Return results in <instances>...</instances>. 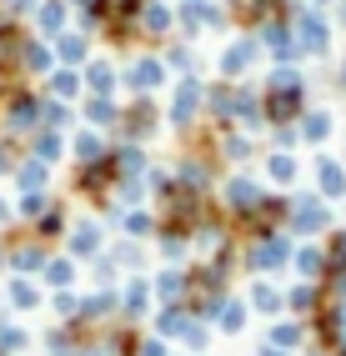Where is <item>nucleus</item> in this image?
<instances>
[{
    "label": "nucleus",
    "mask_w": 346,
    "mask_h": 356,
    "mask_svg": "<svg viewBox=\"0 0 346 356\" xmlns=\"http://www.w3.org/2000/svg\"><path fill=\"white\" fill-rule=\"evenodd\" d=\"M251 306H256V312H266V316H276V312H286V291L271 286V281L261 276L256 286H251Z\"/></svg>",
    "instance_id": "obj_18"
},
{
    "label": "nucleus",
    "mask_w": 346,
    "mask_h": 356,
    "mask_svg": "<svg viewBox=\"0 0 346 356\" xmlns=\"http://www.w3.org/2000/svg\"><path fill=\"white\" fill-rule=\"evenodd\" d=\"M151 291L160 296V301H166V306H186V271H160L156 281H151Z\"/></svg>",
    "instance_id": "obj_13"
},
{
    "label": "nucleus",
    "mask_w": 346,
    "mask_h": 356,
    "mask_svg": "<svg viewBox=\"0 0 346 356\" xmlns=\"http://www.w3.org/2000/svg\"><path fill=\"white\" fill-rule=\"evenodd\" d=\"M306 341V326L296 321V316H281L271 326V346H281V351H291V346H302Z\"/></svg>",
    "instance_id": "obj_20"
},
{
    "label": "nucleus",
    "mask_w": 346,
    "mask_h": 356,
    "mask_svg": "<svg viewBox=\"0 0 346 356\" xmlns=\"http://www.w3.org/2000/svg\"><path fill=\"white\" fill-rule=\"evenodd\" d=\"M296 171H302V165H296V156H291V151H271V156H266V176H271L276 186H291V181H296Z\"/></svg>",
    "instance_id": "obj_22"
},
{
    "label": "nucleus",
    "mask_w": 346,
    "mask_h": 356,
    "mask_svg": "<svg viewBox=\"0 0 346 356\" xmlns=\"http://www.w3.org/2000/svg\"><path fill=\"white\" fill-rule=\"evenodd\" d=\"M56 312H60V316H76V312H81L76 291H56Z\"/></svg>",
    "instance_id": "obj_44"
},
{
    "label": "nucleus",
    "mask_w": 346,
    "mask_h": 356,
    "mask_svg": "<svg viewBox=\"0 0 346 356\" xmlns=\"http://www.w3.org/2000/svg\"><path fill=\"white\" fill-rule=\"evenodd\" d=\"M45 206H51V201H45L40 191H31L26 201H20V216H45Z\"/></svg>",
    "instance_id": "obj_42"
},
{
    "label": "nucleus",
    "mask_w": 346,
    "mask_h": 356,
    "mask_svg": "<svg viewBox=\"0 0 346 356\" xmlns=\"http://www.w3.org/2000/svg\"><path fill=\"white\" fill-rule=\"evenodd\" d=\"M76 156L90 165V161H106V146H101V136L96 131H85V136H76Z\"/></svg>",
    "instance_id": "obj_33"
},
{
    "label": "nucleus",
    "mask_w": 346,
    "mask_h": 356,
    "mask_svg": "<svg viewBox=\"0 0 346 356\" xmlns=\"http://www.w3.org/2000/svg\"><path fill=\"white\" fill-rule=\"evenodd\" d=\"M65 246H71V256H96L101 251V226L96 221H76L71 236H65Z\"/></svg>",
    "instance_id": "obj_14"
},
{
    "label": "nucleus",
    "mask_w": 346,
    "mask_h": 356,
    "mask_svg": "<svg viewBox=\"0 0 346 356\" xmlns=\"http://www.w3.org/2000/svg\"><path fill=\"white\" fill-rule=\"evenodd\" d=\"M10 301L20 306V312H35V306H40V291L31 286V281H15V286H10Z\"/></svg>",
    "instance_id": "obj_34"
},
{
    "label": "nucleus",
    "mask_w": 346,
    "mask_h": 356,
    "mask_svg": "<svg viewBox=\"0 0 346 356\" xmlns=\"http://www.w3.org/2000/svg\"><path fill=\"white\" fill-rule=\"evenodd\" d=\"M135 356H166V341H160V337H151V341H141V346H135Z\"/></svg>",
    "instance_id": "obj_47"
},
{
    "label": "nucleus",
    "mask_w": 346,
    "mask_h": 356,
    "mask_svg": "<svg viewBox=\"0 0 346 356\" xmlns=\"http://www.w3.org/2000/svg\"><path fill=\"white\" fill-rule=\"evenodd\" d=\"M291 146H296V131L281 126V131H276V151H291Z\"/></svg>",
    "instance_id": "obj_48"
},
{
    "label": "nucleus",
    "mask_w": 346,
    "mask_h": 356,
    "mask_svg": "<svg viewBox=\"0 0 346 356\" xmlns=\"http://www.w3.org/2000/svg\"><path fill=\"white\" fill-rule=\"evenodd\" d=\"M191 321H196L191 306H166V312H160V321H156V331H160V337H186Z\"/></svg>",
    "instance_id": "obj_23"
},
{
    "label": "nucleus",
    "mask_w": 346,
    "mask_h": 356,
    "mask_svg": "<svg viewBox=\"0 0 346 356\" xmlns=\"http://www.w3.org/2000/svg\"><path fill=\"white\" fill-rule=\"evenodd\" d=\"M60 60H71V65L85 60V40L81 35H60Z\"/></svg>",
    "instance_id": "obj_38"
},
{
    "label": "nucleus",
    "mask_w": 346,
    "mask_h": 356,
    "mask_svg": "<svg viewBox=\"0 0 346 356\" xmlns=\"http://www.w3.org/2000/svg\"><path fill=\"white\" fill-rule=\"evenodd\" d=\"M261 45H271V56H276V60H291V56H296V35L281 26V20H266Z\"/></svg>",
    "instance_id": "obj_17"
},
{
    "label": "nucleus",
    "mask_w": 346,
    "mask_h": 356,
    "mask_svg": "<svg viewBox=\"0 0 346 356\" xmlns=\"http://www.w3.org/2000/svg\"><path fill=\"white\" fill-rule=\"evenodd\" d=\"M121 226H126L131 241H141V236H156V216H151V211H126Z\"/></svg>",
    "instance_id": "obj_29"
},
{
    "label": "nucleus",
    "mask_w": 346,
    "mask_h": 356,
    "mask_svg": "<svg viewBox=\"0 0 346 356\" xmlns=\"http://www.w3.org/2000/svg\"><path fill=\"white\" fill-rule=\"evenodd\" d=\"M291 236H281V231H271V236H256L251 241V251H246V261L256 271H281V266H291Z\"/></svg>",
    "instance_id": "obj_2"
},
{
    "label": "nucleus",
    "mask_w": 346,
    "mask_h": 356,
    "mask_svg": "<svg viewBox=\"0 0 346 356\" xmlns=\"http://www.w3.org/2000/svg\"><path fill=\"white\" fill-rule=\"evenodd\" d=\"M35 156H40V161H56V156H60V140H56V131H51V136H35Z\"/></svg>",
    "instance_id": "obj_39"
},
{
    "label": "nucleus",
    "mask_w": 346,
    "mask_h": 356,
    "mask_svg": "<svg viewBox=\"0 0 346 356\" xmlns=\"http://www.w3.org/2000/svg\"><path fill=\"white\" fill-rule=\"evenodd\" d=\"M40 231H45V236L65 231V211H45V216H40Z\"/></svg>",
    "instance_id": "obj_45"
},
{
    "label": "nucleus",
    "mask_w": 346,
    "mask_h": 356,
    "mask_svg": "<svg viewBox=\"0 0 346 356\" xmlns=\"http://www.w3.org/2000/svg\"><path fill=\"white\" fill-rule=\"evenodd\" d=\"M40 121V101L35 96H15L10 101V131H35Z\"/></svg>",
    "instance_id": "obj_19"
},
{
    "label": "nucleus",
    "mask_w": 346,
    "mask_h": 356,
    "mask_svg": "<svg viewBox=\"0 0 346 356\" xmlns=\"http://www.w3.org/2000/svg\"><path fill=\"white\" fill-rule=\"evenodd\" d=\"M291 266L302 271L306 281H321V276H327V251H321V246H296L291 251Z\"/></svg>",
    "instance_id": "obj_15"
},
{
    "label": "nucleus",
    "mask_w": 346,
    "mask_h": 356,
    "mask_svg": "<svg viewBox=\"0 0 346 356\" xmlns=\"http://www.w3.org/2000/svg\"><path fill=\"white\" fill-rule=\"evenodd\" d=\"M85 115H90V126H96V131H106V126L121 121V111H115V101H110V96H90Z\"/></svg>",
    "instance_id": "obj_26"
},
{
    "label": "nucleus",
    "mask_w": 346,
    "mask_h": 356,
    "mask_svg": "<svg viewBox=\"0 0 346 356\" xmlns=\"http://www.w3.org/2000/svg\"><path fill=\"white\" fill-rule=\"evenodd\" d=\"M45 176H51V165H45V161H26V165H20V171H15V181H20V191H40V186H45Z\"/></svg>",
    "instance_id": "obj_28"
},
{
    "label": "nucleus",
    "mask_w": 346,
    "mask_h": 356,
    "mask_svg": "<svg viewBox=\"0 0 346 356\" xmlns=\"http://www.w3.org/2000/svg\"><path fill=\"white\" fill-rule=\"evenodd\" d=\"M201 101H206V86H201L196 76H186V81L176 86V101H171V126H176V131H186V126L196 121Z\"/></svg>",
    "instance_id": "obj_5"
},
{
    "label": "nucleus",
    "mask_w": 346,
    "mask_h": 356,
    "mask_svg": "<svg viewBox=\"0 0 346 356\" xmlns=\"http://www.w3.org/2000/svg\"><path fill=\"white\" fill-rule=\"evenodd\" d=\"M45 281H51L56 291H71V286H76V261H71V256L45 261Z\"/></svg>",
    "instance_id": "obj_25"
},
{
    "label": "nucleus",
    "mask_w": 346,
    "mask_h": 356,
    "mask_svg": "<svg viewBox=\"0 0 346 356\" xmlns=\"http://www.w3.org/2000/svg\"><path fill=\"white\" fill-rule=\"evenodd\" d=\"M15 346H26V331H15L6 321V326H0V351H15Z\"/></svg>",
    "instance_id": "obj_41"
},
{
    "label": "nucleus",
    "mask_w": 346,
    "mask_h": 356,
    "mask_svg": "<svg viewBox=\"0 0 346 356\" xmlns=\"http://www.w3.org/2000/svg\"><path fill=\"white\" fill-rule=\"evenodd\" d=\"M256 56H261L256 40H231L221 51V76H246V70L256 65Z\"/></svg>",
    "instance_id": "obj_9"
},
{
    "label": "nucleus",
    "mask_w": 346,
    "mask_h": 356,
    "mask_svg": "<svg viewBox=\"0 0 346 356\" xmlns=\"http://www.w3.org/2000/svg\"><path fill=\"white\" fill-rule=\"evenodd\" d=\"M206 341H211V337H206V326H196V321H191V326H186V346L201 356V351H206Z\"/></svg>",
    "instance_id": "obj_43"
},
{
    "label": "nucleus",
    "mask_w": 346,
    "mask_h": 356,
    "mask_svg": "<svg viewBox=\"0 0 346 356\" xmlns=\"http://www.w3.org/2000/svg\"><path fill=\"white\" fill-rule=\"evenodd\" d=\"M291 231H302V236H321V231H331V206L321 201V196H302V201H291Z\"/></svg>",
    "instance_id": "obj_3"
},
{
    "label": "nucleus",
    "mask_w": 346,
    "mask_h": 356,
    "mask_svg": "<svg viewBox=\"0 0 346 356\" xmlns=\"http://www.w3.org/2000/svg\"><path fill=\"white\" fill-rule=\"evenodd\" d=\"M211 316H216V331H221V337H241V331H246V301L221 296Z\"/></svg>",
    "instance_id": "obj_10"
},
{
    "label": "nucleus",
    "mask_w": 346,
    "mask_h": 356,
    "mask_svg": "<svg viewBox=\"0 0 346 356\" xmlns=\"http://www.w3.org/2000/svg\"><path fill=\"white\" fill-rule=\"evenodd\" d=\"M311 165H316V196L321 201H341L346 196V165L336 156H316Z\"/></svg>",
    "instance_id": "obj_6"
},
{
    "label": "nucleus",
    "mask_w": 346,
    "mask_h": 356,
    "mask_svg": "<svg viewBox=\"0 0 346 356\" xmlns=\"http://www.w3.org/2000/svg\"><path fill=\"white\" fill-rule=\"evenodd\" d=\"M15 266H20V271H45V256H40L35 246H31V251H15Z\"/></svg>",
    "instance_id": "obj_40"
},
{
    "label": "nucleus",
    "mask_w": 346,
    "mask_h": 356,
    "mask_svg": "<svg viewBox=\"0 0 346 356\" xmlns=\"http://www.w3.org/2000/svg\"><path fill=\"white\" fill-rule=\"evenodd\" d=\"M0 221H6V201H0Z\"/></svg>",
    "instance_id": "obj_50"
},
{
    "label": "nucleus",
    "mask_w": 346,
    "mask_h": 356,
    "mask_svg": "<svg viewBox=\"0 0 346 356\" xmlns=\"http://www.w3.org/2000/svg\"><path fill=\"white\" fill-rule=\"evenodd\" d=\"M321 301H327V291L316 286V281H302V286H291L286 291V306L296 316H306V312H321Z\"/></svg>",
    "instance_id": "obj_16"
},
{
    "label": "nucleus",
    "mask_w": 346,
    "mask_h": 356,
    "mask_svg": "<svg viewBox=\"0 0 346 356\" xmlns=\"http://www.w3.org/2000/svg\"><path fill=\"white\" fill-rule=\"evenodd\" d=\"M296 51H306V56H327L331 51V26L321 15H311V10H302L296 15Z\"/></svg>",
    "instance_id": "obj_4"
},
{
    "label": "nucleus",
    "mask_w": 346,
    "mask_h": 356,
    "mask_svg": "<svg viewBox=\"0 0 346 356\" xmlns=\"http://www.w3.org/2000/svg\"><path fill=\"white\" fill-rule=\"evenodd\" d=\"M131 90H135V96H141V101H151V90L156 86H166V65H160V60H151V56H141V60H135L131 65Z\"/></svg>",
    "instance_id": "obj_8"
},
{
    "label": "nucleus",
    "mask_w": 346,
    "mask_h": 356,
    "mask_svg": "<svg viewBox=\"0 0 346 356\" xmlns=\"http://www.w3.org/2000/svg\"><path fill=\"white\" fill-rule=\"evenodd\" d=\"M261 186L256 181H251V176H231L226 186H221V201H226V216L231 221H251V216H256V206H261Z\"/></svg>",
    "instance_id": "obj_1"
},
{
    "label": "nucleus",
    "mask_w": 346,
    "mask_h": 356,
    "mask_svg": "<svg viewBox=\"0 0 346 356\" xmlns=\"http://www.w3.org/2000/svg\"><path fill=\"white\" fill-rule=\"evenodd\" d=\"M221 156H226V161H246V156H251V140L226 131V136H221Z\"/></svg>",
    "instance_id": "obj_35"
},
{
    "label": "nucleus",
    "mask_w": 346,
    "mask_h": 356,
    "mask_svg": "<svg viewBox=\"0 0 346 356\" xmlns=\"http://www.w3.org/2000/svg\"><path fill=\"white\" fill-rule=\"evenodd\" d=\"M302 111H306V90H302V96H266L261 101V121L291 126V121H302Z\"/></svg>",
    "instance_id": "obj_7"
},
{
    "label": "nucleus",
    "mask_w": 346,
    "mask_h": 356,
    "mask_svg": "<svg viewBox=\"0 0 346 356\" xmlns=\"http://www.w3.org/2000/svg\"><path fill=\"white\" fill-rule=\"evenodd\" d=\"M115 296H121V306H126V316H131V321H141V316H146V306H151V281H146V276H131V281H126V291H115Z\"/></svg>",
    "instance_id": "obj_12"
},
{
    "label": "nucleus",
    "mask_w": 346,
    "mask_h": 356,
    "mask_svg": "<svg viewBox=\"0 0 346 356\" xmlns=\"http://www.w3.org/2000/svg\"><path fill=\"white\" fill-rule=\"evenodd\" d=\"M51 90H56L60 101H76V96H81V76H76V70H56V76H51Z\"/></svg>",
    "instance_id": "obj_32"
},
{
    "label": "nucleus",
    "mask_w": 346,
    "mask_h": 356,
    "mask_svg": "<svg viewBox=\"0 0 346 356\" xmlns=\"http://www.w3.org/2000/svg\"><path fill=\"white\" fill-rule=\"evenodd\" d=\"M141 31L166 35V31H171V10H166V6H146V10H141Z\"/></svg>",
    "instance_id": "obj_30"
},
{
    "label": "nucleus",
    "mask_w": 346,
    "mask_h": 356,
    "mask_svg": "<svg viewBox=\"0 0 346 356\" xmlns=\"http://www.w3.org/2000/svg\"><path fill=\"white\" fill-rule=\"evenodd\" d=\"M85 86L96 90V96H110V90H115V70H110V60H90V70H85Z\"/></svg>",
    "instance_id": "obj_27"
},
{
    "label": "nucleus",
    "mask_w": 346,
    "mask_h": 356,
    "mask_svg": "<svg viewBox=\"0 0 346 356\" xmlns=\"http://www.w3.org/2000/svg\"><path fill=\"white\" fill-rule=\"evenodd\" d=\"M121 126H126V136H131V140L156 136V106H151V101H135V106L121 115Z\"/></svg>",
    "instance_id": "obj_11"
},
{
    "label": "nucleus",
    "mask_w": 346,
    "mask_h": 356,
    "mask_svg": "<svg viewBox=\"0 0 346 356\" xmlns=\"http://www.w3.org/2000/svg\"><path fill=\"white\" fill-rule=\"evenodd\" d=\"M266 96H302V76L291 65H276L266 76Z\"/></svg>",
    "instance_id": "obj_21"
},
{
    "label": "nucleus",
    "mask_w": 346,
    "mask_h": 356,
    "mask_svg": "<svg viewBox=\"0 0 346 356\" xmlns=\"http://www.w3.org/2000/svg\"><path fill=\"white\" fill-rule=\"evenodd\" d=\"M35 20H40V31L56 35V31L65 26V6H60V0H40V15H35Z\"/></svg>",
    "instance_id": "obj_31"
},
{
    "label": "nucleus",
    "mask_w": 346,
    "mask_h": 356,
    "mask_svg": "<svg viewBox=\"0 0 346 356\" xmlns=\"http://www.w3.org/2000/svg\"><path fill=\"white\" fill-rule=\"evenodd\" d=\"M311 356H321V351H311Z\"/></svg>",
    "instance_id": "obj_51"
},
{
    "label": "nucleus",
    "mask_w": 346,
    "mask_h": 356,
    "mask_svg": "<svg viewBox=\"0 0 346 356\" xmlns=\"http://www.w3.org/2000/svg\"><path fill=\"white\" fill-rule=\"evenodd\" d=\"M327 271H346V231H331V251H327Z\"/></svg>",
    "instance_id": "obj_36"
},
{
    "label": "nucleus",
    "mask_w": 346,
    "mask_h": 356,
    "mask_svg": "<svg viewBox=\"0 0 346 356\" xmlns=\"http://www.w3.org/2000/svg\"><path fill=\"white\" fill-rule=\"evenodd\" d=\"M115 261H121V266H141V246H135V241H126Z\"/></svg>",
    "instance_id": "obj_46"
},
{
    "label": "nucleus",
    "mask_w": 346,
    "mask_h": 356,
    "mask_svg": "<svg viewBox=\"0 0 346 356\" xmlns=\"http://www.w3.org/2000/svg\"><path fill=\"white\" fill-rule=\"evenodd\" d=\"M256 356H291V351H281V346H271V341H266V346H261Z\"/></svg>",
    "instance_id": "obj_49"
},
{
    "label": "nucleus",
    "mask_w": 346,
    "mask_h": 356,
    "mask_svg": "<svg viewBox=\"0 0 346 356\" xmlns=\"http://www.w3.org/2000/svg\"><path fill=\"white\" fill-rule=\"evenodd\" d=\"M296 136L321 146V140L331 136V111H302V131H296Z\"/></svg>",
    "instance_id": "obj_24"
},
{
    "label": "nucleus",
    "mask_w": 346,
    "mask_h": 356,
    "mask_svg": "<svg viewBox=\"0 0 346 356\" xmlns=\"http://www.w3.org/2000/svg\"><path fill=\"white\" fill-rule=\"evenodd\" d=\"M20 60H26V70H51V51H45V45H26Z\"/></svg>",
    "instance_id": "obj_37"
}]
</instances>
